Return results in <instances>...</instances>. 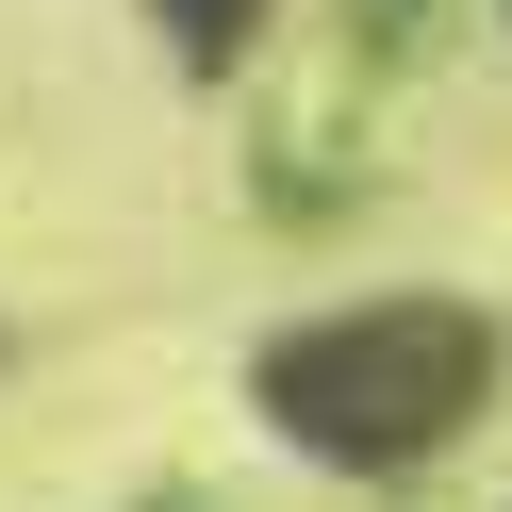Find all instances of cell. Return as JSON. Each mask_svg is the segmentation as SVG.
<instances>
[{
    "instance_id": "6da1fadb",
    "label": "cell",
    "mask_w": 512,
    "mask_h": 512,
    "mask_svg": "<svg viewBox=\"0 0 512 512\" xmlns=\"http://www.w3.org/2000/svg\"><path fill=\"white\" fill-rule=\"evenodd\" d=\"M479 380H496V331L463 298H364V314H314L265 347V413L314 463H430L479 413Z\"/></svg>"
},
{
    "instance_id": "7a4b0ae2",
    "label": "cell",
    "mask_w": 512,
    "mask_h": 512,
    "mask_svg": "<svg viewBox=\"0 0 512 512\" xmlns=\"http://www.w3.org/2000/svg\"><path fill=\"white\" fill-rule=\"evenodd\" d=\"M182 17V50H215V34H248V0H166Z\"/></svg>"
}]
</instances>
